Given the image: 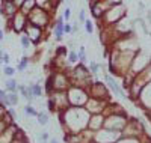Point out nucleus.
I'll list each match as a JSON object with an SVG mask.
<instances>
[{
  "label": "nucleus",
  "mask_w": 151,
  "mask_h": 143,
  "mask_svg": "<svg viewBox=\"0 0 151 143\" xmlns=\"http://www.w3.org/2000/svg\"><path fill=\"white\" fill-rule=\"evenodd\" d=\"M106 82H107V84L110 86V89L115 92L116 95H119L121 98H127V95H124V92H122V89L118 86V83H115V80L112 79L110 75H106Z\"/></svg>",
  "instance_id": "1"
},
{
  "label": "nucleus",
  "mask_w": 151,
  "mask_h": 143,
  "mask_svg": "<svg viewBox=\"0 0 151 143\" xmlns=\"http://www.w3.org/2000/svg\"><path fill=\"white\" fill-rule=\"evenodd\" d=\"M55 35L58 39H60L62 35H64V18H58L56 20V27H55Z\"/></svg>",
  "instance_id": "2"
},
{
  "label": "nucleus",
  "mask_w": 151,
  "mask_h": 143,
  "mask_svg": "<svg viewBox=\"0 0 151 143\" xmlns=\"http://www.w3.org/2000/svg\"><path fill=\"white\" fill-rule=\"evenodd\" d=\"M6 101L9 104V107L15 106V104H18V95L15 92H8L6 94Z\"/></svg>",
  "instance_id": "3"
},
{
  "label": "nucleus",
  "mask_w": 151,
  "mask_h": 143,
  "mask_svg": "<svg viewBox=\"0 0 151 143\" xmlns=\"http://www.w3.org/2000/svg\"><path fill=\"white\" fill-rule=\"evenodd\" d=\"M18 89H20V92L23 94V97L26 98L27 101H32V94H30V90H29V86L26 87V86H18Z\"/></svg>",
  "instance_id": "4"
},
{
  "label": "nucleus",
  "mask_w": 151,
  "mask_h": 143,
  "mask_svg": "<svg viewBox=\"0 0 151 143\" xmlns=\"http://www.w3.org/2000/svg\"><path fill=\"white\" fill-rule=\"evenodd\" d=\"M5 86H6V89H8V92H15L17 87H18V86H17V82H15V80H12V79L6 80Z\"/></svg>",
  "instance_id": "5"
},
{
  "label": "nucleus",
  "mask_w": 151,
  "mask_h": 143,
  "mask_svg": "<svg viewBox=\"0 0 151 143\" xmlns=\"http://www.w3.org/2000/svg\"><path fill=\"white\" fill-rule=\"evenodd\" d=\"M29 90H30L32 97H41V87H40V84H30Z\"/></svg>",
  "instance_id": "6"
},
{
  "label": "nucleus",
  "mask_w": 151,
  "mask_h": 143,
  "mask_svg": "<svg viewBox=\"0 0 151 143\" xmlns=\"http://www.w3.org/2000/svg\"><path fill=\"white\" fill-rule=\"evenodd\" d=\"M38 124H41V125H47L48 124V116L47 114H38Z\"/></svg>",
  "instance_id": "7"
},
{
  "label": "nucleus",
  "mask_w": 151,
  "mask_h": 143,
  "mask_svg": "<svg viewBox=\"0 0 151 143\" xmlns=\"http://www.w3.org/2000/svg\"><path fill=\"white\" fill-rule=\"evenodd\" d=\"M27 63H29L27 57H23V59H21V62L18 63V71H24V69H26V66H27Z\"/></svg>",
  "instance_id": "8"
},
{
  "label": "nucleus",
  "mask_w": 151,
  "mask_h": 143,
  "mask_svg": "<svg viewBox=\"0 0 151 143\" xmlns=\"http://www.w3.org/2000/svg\"><path fill=\"white\" fill-rule=\"evenodd\" d=\"M3 72H5V75H8V77H12V75L15 74V69L12 68V66H5Z\"/></svg>",
  "instance_id": "9"
},
{
  "label": "nucleus",
  "mask_w": 151,
  "mask_h": 143,
  "mask_svg": "<svg viewBox=\"0 0 151 143\" xmlns=\"http://www.w3.org/2000/svg\"><path fill=\"white\" fill-rule=\"evenodd\" d=\"M24 112H26L27 114H32V116H38V113H36V110L32 107V106H26L24 107Z\"/></svg>",
  "instance_id": "10"
},
{
  "label": "nucleus",
  "mask_w": 151,
  "mask_h": 143,
  "mask_svg": "<svg viewBox=\"0 0 151 143\" xmlns=\"http://www.w3.org/2000/svg\"><path fill=\"white\" fill-rule=\"evenodd\" d=\"M21 44H23L24 48H27V47L30 45V41H29V38H27L26 35H23V36H21Z\"/></svg>",
  "instance_id": "11"
},
{
  "label": "nucleus",
  "mask_w": 151,
  "mask_h": 143,
  "mask_svg": "<svg viewBox=\"0 0 151 143\" xmlns=\"http://www.w3.org/2000/svg\"><path fill=\"white\" fill-rule=\"evenodd\" d=\"M85 29H86V32H88V33H92V29H94V27H92V23H91L89 20L85 21Z\"/></svg>",
  "instance_id": "12"
},
{
  "label": "nucleus",
  "mask_w": 151,
  "mask_h": 143,
  "mask_svg": "<svg viewBox=\"0 0 151 143\" xmlns=\"http://www.w3.org/2000/svg\"><path fill=\"white\" fill-rule=\"evenodd\" d=\"M2 62H3L5 65H8V63H9V54H8V53H5V51L2 53Z\"/></svg>",
  "instance_id": "13"
},
{
  "label": "nucleus",
  "mask_w": 151,
  "mask_h": 143,
  "mask_svg": "<svg viewBox=\"0 0 151 143\" xmlns=\"http://www.w3.org/2000/svg\"><path fill=\"white\" fill-rule=\"evenodd\" d=\"M79 59L80 60H85V48L80 47V53H79Z\"/></svg>",
  "instance_id": "14"
},
{
  "label": "nucleus",
  "mask_w": 151,
  "mask_h": 143,
  "mask_svg": "<svg viewBox=\"0 0 151 143\" xmlns=\"http://www.w3.org/2000/svg\"><path fill=\"white\" fill-rule=\"evenodd\" d=\"M76 60H77V54L73 51V53H70V62H76Z\"/></svg>",
  "instance_id": "15"
},
{
  "label": "nucleus",
  "mask_w": 151,
  "mask_h": 143,
  "mask_svg": "<svg viewBox=\"0 0 151 143\" xmlns=\"http://www.w3.org/2000/svg\"><path fill=\"white\" fill-rule=\"evenodd\" d=\"M91 69H92V72H98V65L91 62Z\"/></svg>",
  "instance_id": "16"
},
{
  "label": "nucleus",
  "mask_w": 151,
  "mask_h": 143,
  "mask_svg": "<svg viewBox=\"0 0 151 143\" xmlns=\"http://www.w3.org/2000/svg\"><path fill=\"white\" fill-rule=\"evenodd\" d=\"M70 15H71V12H70V9L67 8V9L64 11V18H65V20H68V18H70Z\"/></svg>",
  "instance_id": "17"
},
{
  "label": "nucleus",
  "mask_w": 151,
  "mask_h": 143,
  "mask_svg": "<svg viewBox=\"0 0 151 143\" xmlns=\"http://www.w3.org/2000/svg\"><path fill=\"white\" fill-rule=\"evenodd\" d=\"M48 109H50V112H55V104H53V101H52V99L48 101Z\"/></svg>",
  "instance_id": "18"
},
{
  "label": "nucleus",
  "mask_w": 151,
  "mask_h": 143,
  "mask_svg": "<svg viewBox=\"0 0 151 143\" xmlns=\"http://www.w3.org/2000/svg\"><path fill=\"white\" fill-rule=\"evenodd\" d=\"M64 32H71V27L67 24V26H64Z\"/></svg>",
  "instance_id": "19"
},
{
  "label": "nucleus",
  "mask_w": 151,
  "mask_h": 143,
  "mask_svg": "<svg viewBox=\"0 0 151 143\" xmlns=\"http://www.w3.org/2000/svg\"><path fill=\"white\" fill-rule=\"evenodd\" d=\"M80 21H85V12L83 11L80 12Z\"/></svg>",
  "instance_id": "20"
},
{
  "label": "nucleus",
  "mask_w": 151,
  "mask_h": 143,
  "mask_svg": "<svg viewBox=\"0 0 151 143\" xmlns=\"http://www.w3.org/2000/svg\"><path fill=\"white\" fill-rule=\"evenodd\" d=\"M0 41H3V30L0 29Z\"/></svg>",
  "instance_id": "21"
},
{
  "label": "nucleus",
  "mask_w": 151,
  "mask_h": 143,
  "mask_svg": "<svg viewBox=\"0 0 151 143\" xmlns=\"http://www.w3.org/2000/svg\"><path fill=\"white\" fill-rule=\"evenodd\" d=\"M50 143H58V142H56V140H52V142H50Z\"/></svg>",
  "instance_id": "22"
}]
</instances>
